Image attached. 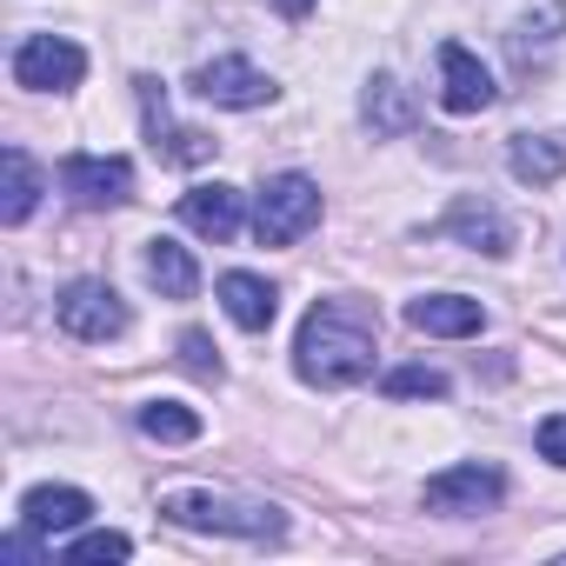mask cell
<instances>
[{
    "label": "cell",
    "instance_id": "cell-1",
    "mask_svg": "<svg viewBox=\"0 0 566 566\" xmlns=\"http://www.w3.org/2000/svg\"><path fill=\"white\" fill-rule=\"evenodd\" d=\"M374 347H380V321L374 307L360 301H314V314L301 321V340H294V367L307 387H360L374 374Z\"/></svg>",
    "mask_w": 566,
    "mask_h": 566
},
{
    "label": "cell",
    "instance_id": "cell-2",
    "mask_svg": "<svg viewBox=\"0 0 566 566\" xmlns=\"http://www.w3.org/2000/svg\"><path fill=\"white\" fill-rule=\"evenodd\" d=\"M160 520L187 526V533H227V539H280L287 520L266 500H233V493H207V486H180L160 493Z\"/></svg>",
    "mask_w": 566,
    "mask_h": 566
},
{
    "label": "cell",
    "instance_id": "cell-3",
    "mask_svg": "<svg viewBox=\"0 0 566 566\" xmlns=\"http://www.w3.org/2000/svg\"><path fill=\"white\" fill-rule=\"evenodd\" d=\"M307 227H321V187L307 174H273L253 207V240L260 247H294Z\"/></svg>",
    "mask_w": 566,
    "mask_h": 566
},
{
    "label": "cell",
    "instance_id": "cell-4",
    "mask_svg": "<svg viewBox=\"0 0 566 566\" xmlns=\"http://www.w3.org/2000/svg\"><path fill=\"white\" fill-rule=\"evenodd\" d=\"M81 74H87V54L67 34H28L14 48V87H28V94H67V87H81Z\"/></svg>",
    "mask_w": 566,
    "mask_h": 566
},
{
    "label": "cell",
    "instance_id": "cell-5",
    "mask_svg": "<svg viewBox=\"0 0 566 566\" xmlns=\"http://www.w3.org/2000/svg\"><path fill=\"white\" fill-rule=\"evenodd\" d=\"M54 321L74 340H120L127 334V301L107 287V280H74V287H61V301H54Z\"/></svg>",
    "mask_w": 566,
    "mask_h": 566
},
{
    "label": "cell",
    "instance_id": "cell-6",
    "mask_svg": "<svg viewBox=\"0 0 566 566\" xmlns=\"http://www.w3.org/2000/svg\"><path fill=\"white\" fill-rule=\"evenodd\" d=\"M433 513H486V506H500L506 500V473L500 467H486V460H460V467H447V473H433L427 480V493H420Z\"/></svg>",
    "mask_w": 566,
    "mask_h": 566
},
{
    "label": "cell",
    "instance_id": "cell-7",
    "mask_svg": "<svg viewBox=\"0 0 566 566\" xmlns=\"http://www.w3.org/2000/svg\"><path fill=\"white\" fill-rule=\"evenodd\" d=\"M61 193L74 207H120L134 193V167L120 154H67L61 160Z\"/></svg>",
    "mask_w": 566,
    "mask_h": 566
},
{
    "label": "cell",
    "instance_id": "cell-8",
    "mask_svg": "<svg viewBox=\"0 0 566 566\" xmlns=\"http://www.w3.org/2000/svg\"><path fill=\"white\" fill-rule=\"evenodd\" d=\"M140 120H147V147H154L167 167H200V160H213V140H207L200 127H180V120L167 114L160 81H140Z\"/></svg>",
    "mask_w": 566,
    "mask_h": 566
},
{
    "label": "cell",
    "instance_id": "cell-9",
    "mask_svg": "<svg viewBox=\"0 0 566 566\" xmlns=\"http://www.w3.org/2000/svg\"><path fill=\"white\" fill-rule=\"evenodd\" d=\"M193 94H200L207 107H233V114H247V107H266V101H273V81H266L253 61L220 54V61H207V67L193 74Z\"/></svg>",
    "mask_w": 566,
    "mask_h": 566
},
{
    "label": "cell",
    "instance_id": "cell-10",
    "mask_svg": "<svg viewBox=\"0 0 566 566\" xmlns=\"http://www.w3.org/2000/svg\"><path fill=\"white\" fill-rule=\"evenodd\" d=\"M440 107H447V114H486V107H493V74H486L460 41L440 48Z\"/></svg>",
    "mask_w": 566,
    "mask_h": 566
},
{
    "label": "cell",
    "instance_id": "cell-11",
    "mask_svg": "<svg viewBox=\"0 0 566 566\" xmlns=\"http://www.w3.org/2000/svg\"><path fill=\"white\" fill-rule=\"evenodd\" d=\"M407 327L413 334H440V340H467V334L486 327V314L467 294H420V301H407Z\"/></svg>",
    "mask_w": 566,
    "mask_h": 566
},
{
    "label": "cell",
    "instance_id": "cell-12",
    "mask_svg": "<svg viewBox=\"0 0 566 566\" xmlns=\"http://www.w3.org/2000/svg\"><path fill=\"white\" fill-rule=\"evenodd\" d=\"M440 233H447V240H460V247H473V253H506V247H513V220H506L500 207L473 200V193L440 220Z\"/></svg>",
    "mask_w": 566,
    "mask_h": 566
},
{
    "label": "cell",
    "instance_id": "cell-13",
    "mask_svg": "<svg viewBox=\"0 0 566 566\" xmlns=\"http://www.w3.org/2000/svg\"><path fill=\"white\" fill-rule=\"evenodd\" d=\"M87 513H94V500L81 486H28L21 493V526H34L41 539L48 533H74Z\"/></svg>",
    "mask_w": 566,
    "mask_h": 566
},
{
    "label": "cell",
    "instance_id": "cell-14",
    "mask_svg": "<svg viewBox=\"0 0 566 566\" xmlns=\"http://www.w3.org/2000/svg\"><path fill=\"white\" fill-rule=\"evenodd\" d=\"M180 220L193 227V233H207V240H233L240 233V220H247V207H240V187H193V193H180Z\"/></svg>",
    "mask_w": 566,
    "mask_h": 566
},
{
    "label": "cell",
    "instance_id": "cell-15",
    "mask_svg": "<svg viewBox=\"0 0 566 566\" xmlns=\"http://www.w3.org/2000/svg\"><path fill=\"white\" fill-rule=\"evenodd\" d=\"M220 307H227V321H233V327L266 334V327H273V314H280V294L266 287L260 273H220Z\"/></svg>",
    "mask_w": 566,
    "mask_h": 566
},
{
    "label": "cell",
    "instance_id": "cell-16",
    "mask_svg": "<svg viewBox=\"0 0 566 566\" xmlns=\"http://www.w3.org/2000/svg\"><path fill=\"white\" fill-rule=\"evenodd\" d=\"M147 280L160 287V301H193V294H200V266H193V253H187L180 240H167V233L147 240Z\"/></svg>",
    "mask_w": 566,
    "mask_h": 566
},
{
    "label": "cell",
    "instance_id": "cell-17",
    "mask_svg": "<svg viewBox=\"0 0 566 566\" xmlns=\"http://www.w3.org/2000/svg\"><path fill=\"white\" fill-rule=\"evenodd\" d=\"M360 114H367L374 134H413V127H420V107H413V94H407L394 74H374V81H367Z\"/></svg>",
    "mask_w": 566,
    "mask_h": 566
},
{
    "label": "cell",
    "instance_id": "cell-18",
    "mask_svg": "<svg viewBox=\"0 0 566 566\" xmlns=\"http://www.w3.org/2000/svg\"><path fill=\"white\" fill-rule=\"evenodd\" d=\"M0 167H8V200H0V220L21 227V220L41 207V167H34L28 147H8V154H0Z\"/></svg>",
    "mask_w": 566,
    "mask_h": 566
},
{
    "label": "cell",
    "instance_id": "cell-19",
    "mask_svg": "<svg viewBox=\"0 0 566 566\" xmlns=\"http://www.w3.org/2000/svg\"><path fill=\"white\" fill-rule=\"evenodd\" d=\"M506 167H513L520 187H553V180L566 174V147H559V140H533V134H520L513 154H506Z\"/></svg>",
    "mask_w": 566,
    "mask_h": 566
},
{
    "label": "cell",
    "instance_id": "cell-20",
    "mask_svg": "<svg viewBox=\"0 0 566 566\" xmlns=\"http://www.w3.org/2000/svg\"><path fill=\"white\" fill-rule=\"evenodd\" d=\"M140 433L160 440V447H187V440H200V413L180 407V400H147L140 407Z\"/></svg>",
    "mask_w": 566,
    "mask_h": 566
},
{
    "label": "cell",
    "instance_id": "cell-21",
    "mask_svg": "<svg viewBox=\"0 0 566 566\" xmlns=\"http://www.w3.org/2000/svg\"><path fill=\"white\" fill-rule=\"evenodd\" d=\"M380 387H387V400H440L447 374H433V367H394Z\"/></svg>",
    "mask_w": 566,
    "mask_h": 566
},
{
    "label": "cell",
    "instance_id": "cell-22",
    "mask_svg": "<svg viewBox=\"0 0 566 566\" xmlns=\"http://www.w3.org/2000/svg\"><path fill=\"white\" fill-rule=\"evenodd\" d=\"M180 367H187L193 380H227V367H220V347H213L200 327H187V334H180Z\"/></svg>",
    "mask_w": 566,
    "mask_h": 566
},
{
    "label": "cell",
    "instance_id": "cell-23",
    "mask_svg": "<svg viewBox=\"0 0 566 566\" xmlns=\"http://www.w3.org/2000/svg\"><path fill=\"white\" fill-rule=\"evenodd\" d=\"M127 553H134L127 533H81L61 559H67V566H87V559H127Z\"/></svg>",
    "mask_w": 566,
    "mask_h": 566
},
{
    "label": "cell",
    "instance_id": "cell-24",
    "mask_svg": "<svg viewBox=\"0 0 566 566\" xmlns=\"http://www.w3.org/2000/svg\"><path fill=\"white\" fill-rule=\"evenodd\" d=\"M539 453H546L553 467H566V413H546V420H539Z\"/></svg>",
    "mask_w": 566,
    "mask_h": 566
},
{
    "label": "cell",
    "instance_id": "cell-25",
    "mask_svg": "<svg viewBox=\"0 0 566 566\" xmlns=\"http://www.w3.org/2000/svg\"><path fill=\"white\" fill-rule=\"evenodd\" d=\"M307 8H314V0H280V14H294V21H301Z\"/></svg>",
    "mask_w": 566,
    "mask_h": 566
}]
</instances>
